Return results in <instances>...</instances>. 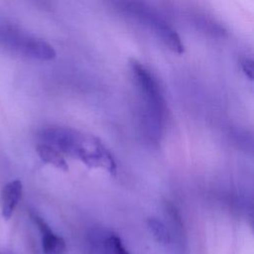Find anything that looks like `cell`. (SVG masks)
Wrapping results in <instances>:
<instances>
[{
  "label": "cell",
  "mask_w": 254,
  "mask_h": 254,
  "mask_svg": "<svg viewBox=\"0 0 254 254\" xmlns=\"http://www.w3.org/2000/svg\"><path fill=\"white\" fill-rule=\"evenodd\" d=\"M40 138L41 142L53 146L63 155L81 161L89 168L103 169L110 175H116L117 166L112 154L93 135L72 128L52 126L43 129Z\"/></svg>",
  "instance_id": "6da1fadb"
},
{
  "label": "cell",
  "mask_w": 254,
  "mask_h": 254,
  "mask_svg": "<svg viewBox=\"0 0 254 254\" xmlns=\"http://www.w3.org/2000/svg\"><path fill=\"white\" fill-rule=\"evenodd\" d=\"M132 79L141 99V124L145 135L152 142L161 138L166 119L167 105L162 89L154 75L139 62L129 63Z\"/></svg>",
  "instance_id": "7a4b0ae2"
},
{
  "label": "cell",
  "mask_w": 254,
  "mask_h": 254,
  "mask_svg": "<svg viewBox=\"0 0 254 254\" xmlns=\"http://www.w3.org/2000/svg\"><path fill=\"white\" fill-rule=\"evenodd\" d=\"M0 49L43 62L52 61L57 56L54 47L48 42L5 22H0Z\"/></svg>",
  "instance_id": "3957f363"
},
{
  "label": "cell",
  "mask_w": 254,
  "mask_h": 254,
  "mask_svg": "<svg viewBox=\"0 0 254 254\" xmlns=\"http://www.w3.org/2000/svg\"><path fill=\"white\" fill-rule=\"evenodd\" d=\"M87 254H131L121 238L110 229L94 227L86 235Z\"/></svg>",
  "instance_id": "277c9868"
},
{
  "label": "cell",
  "mask_w": 254,
  "mask_h": 254,
  "mask_svg": "<svg viewBox=\"0 0 254 254\" xmlns=\"http://www.w3.org/2000/svg\"><path fill=\"white\" fill-rule=\"evenodd\" d=\"M29 214L41 233L43 252L45 254H64L66 247L64 239L56 234L38 213L30 211Z\"/></svg>",
  "instance_id": "5b68a950"
},
{
  "label": "cell",
  "mask_w": 254,
  "mask_h": 254,
  "mask_svg": "<svg viewBox=\"0 0 254 254\" xmlns=\"http://www.w3.org/2000/svg\"><path fill=\"white\" fill-rule=\"evenodd\" d=\"M150 25L153 27L156 35L160 39V41L172 52L182 55L185 52V46L179 36V34L171 27L169 26L165 21L149 16L147 18Z\"/></svg>",
  "instance_id": "8992f818"
},
{
  "label": "cell",
  "mask_w": 254,
  "mask_h": 254,
  "mask_svg": "<svg viewBox=\"0 0 254 254\" xmlns=\"http://www.w3.org/2000/svg\"><path fill=\"white\" fill-rule=\"evenodd\" d=\"M23 192V186L20 180H14L7 183L1 190L0 204L1 213L4 219L9 220L17 207Z\"/></svg>",
  "instance_id": "52a82bcc"
},
{
  "label": "cell",
  "mask_w": 254,
  "mask_h": 254,
  "mask_svg": "<svg viewBox=\"0 0 254 254\" xmlns=\"http://www.w3.org/2000/svg\"><path fill=\"white\" fill-rule=\"evenodd\" d=\"M36 151L44 163L52 165L61 171L65 172L68 170V165L63 154L53 146L41 142L36 146Z\"/></svg>",
  "instance_id": "ba28073f"
},
{
  "label": "cell",
  "mask_w": 254,
  "mask_h": 254,
  "mask_svg": "<svg viewBox=\"0 0 254 254\" xmlns=\"http://www.w3.org/2000/svg\"><path fill=\"white\" fill-rule=\"evenodd\" d=\"M148 227L154 238L161 244L168 245L172 242V235L169 227L158 218L151 217L148 219Z\"/></svg>",
  "instance_id": "9c48e42d"
},
{
  "label": "cell",
  "mask_w": 254,
  "mask_h": 254,
  "mask_svg": "<svg viewBox=\"0 0 254 254\" xmlns=\"http://www.w3.org/2000/svg\"><path fill=\"white\" fill-rule=\"evenodd\" d=\"M240 66L243 73L250 79H253V61L250 58H242L240 59Z\"/></svg>",
  "instance_id": "30bf717a"
},
{
  "label": "cell",
  "mask_w": 254,
  "mask_h": 254,
  "mask_svg": "<svg viewBox=\"0 0 254 254\" xmlns=\"http://www.w3.org/2000/svg\"><path fill=\"white\" fill-rule=\"evenodd\" d=\"M0 254H12V253H6V252H0Z\"/></svg>",
  "instance_id": "8fae6325"
}]
</instances>
